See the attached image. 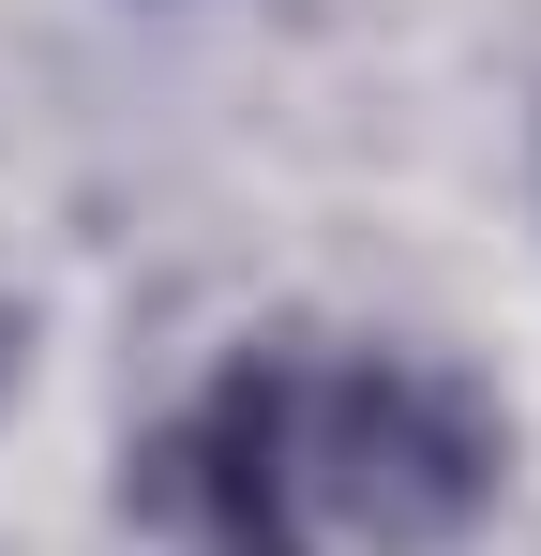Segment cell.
I'll list each match as a JSON object with an SVG mask.
<instances>
[{
	"label": "cell",
	"mask_w": 541,
	"mask_h": 556,
	"mask_svg": "<svg viewBox=\"0 0 541 556\" xmlns=\"http://www.w3.org/2000/svg\"><path fill=\"white\" fill-rule=\"evenodd\" d=\"M301 496L376 556H451L481 511H496V406L466 391L451 362H331L301 376Z\"/></svg>",
	"instance_id": "6da1fadb"
},
{
	"label": "cell",
	"mask_w": 541,
	"mask_h": 556,
	"mask_svg": "<svg viewBox=\"0 0 541 556\" xmlns=\"http://www.w3.org/2000/svg\"><path fill=\"white\" fill-rule=\"evenodd\" d=\"M286 437H301V362H270V346H256V362L211 376L196 421H166L151 452L121 466V511L196 527L211 556H301V542H286V496H301Z\"/></svg>",
	"instance_id": "7a4b0ae2"
},
{
	"label": "cell",
	"mask_w": 541,
	"mask_h": 556,
	"mask_svg": "<svg viewBox=\"0 0 541 556\" xmlns=\"http://www.w3.org/2000/svg\"><path fill=\"white\" fill-rule=\"evenodd\" d=\"M15 362H30V316H15V301H0V391H15Z\"/></svg>",
	"instance_id": "3957f363"
}]
</instances>
